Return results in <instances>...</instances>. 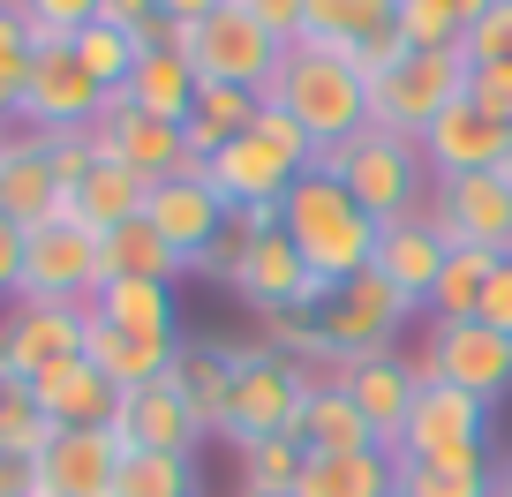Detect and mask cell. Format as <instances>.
Instances as JSON below:
<instances>
[{
	"mask_svg": "<svg viewBox=\"0 0 512 497\" xmlns=\"http://www.w3.org/2000/svg\"><path fill=\"white\" fill-rule=\"evenodd\" d=\"M279 234L294 241V257L324 279V287H347L377 264V219L339 189L332 174H302L279 204Z\"/></svg>",
	"mask_w": 512,
	"mask_h": 497,
	"instance_id": "6da1fadb",
	"label": "cell"
},
{
	"mask_svg": "<svg viewBox=\"0 0 512 497\" xmlns=\"http://www.w3.org/2000/svg\"><path fill=\"white\" fill-rule=\"evenodd\" d=\"M272 106L287 113L317 151H332V144H347V136L369 129V76L347 53L287 46V61H279V76H272Z\"/></svg>",
	"mask_w": 512,
	"mask_h": 497,
	"instance_id": "7a4b0ae2",
	"label": "cell"
},
{
	"mask_svg": "<svg viewBox=\"0 0 512 497\" xmlns=\"http://www.w3.org/2000/svg\"><path fill=\"white\" fill-rule=\"evenodd\" d=\"M302 174H317V144L294 129L272 98H264V113H256L234 144H219L204 159V181H211V196H219L226 211L234 204H287V189Z\"/></svg>",
	"mask_w": 512,
	"mask_h": 497,
	"instance_id": "3957f363",
	"label": "cell"
},
{
	"mask_svg": "<svg viewBox=\"0 0 512 497\" xmlns=\"http://www.w3.org/2000/svg\"><path fill=\"white\" fill-rule=\"evenodd\" d=\"M317 174H332L377 226L430 211V166H422V144H415V136L377 129V121H369L362 136H347V144L317 151Z\"/></svg>",
	"mask_w": 512,
	"mask_h": 497,
	"instance_id": "277c9868",
	"label": "cell"
},
{
	"mask_svg": "<svg viewBox=\"0 0 512 497\" xmlns=\"http://www.w3.org/2000/svg\"><path fill=\"white\" fill-rule=\"evenodd\" d=\"M113 91H98L91 68L76 61L68 31H38L31 23V76L16 91V121L8 129H31V136H91L98 113H106Z\"/></svg>",
	"mask_w": 512,
	"mask_h": 497,
	"instance_id": "5b68a950",
	"label": "cell"
},
{
	"mask_svg": "<svg viewBox=\"0 0 512 497\" xmlns=\"http://www.w3.org/2000/svg\"><path fill=\"white\" fill-rule=\"evenodd\" d=\"M174 53L189 61L196 83H234V91H256V98H272V76H279V61H287V46L256 16H241L234 0H226L219 16L174 31Z\"/></svg>",
	"mask_w": 512,
	"mask_h": 497,
	"instance_id": "8992f818",
	"label": "cell"
},
{
	"mask_svg": "<svg viewBox=\"0 0 512 497\" xmlns=\"http://www.w3.org/2000/svg\"><path fill=\"white\" fill-rule=\"evenodd\" d=\"M234 407H226V445H256V437H294V415H302L309 400V377L317 369L287 362L279 347H264V339H241L234 347Z\"/></svg>",
	"mask_w": 512,
	"mask_h": 497,
	"instance_id": "52a82bcc",
	"label": "cell"
},
{
	"mask_svg": "<svg viewBox=\"0 0 512 497\" xmlns=\"http://www.w3.org/2000/svg\"><path fill=\"white\" fill-rule=\"evenodd\" d=\"M467 76H475L467 46H452V53H415V46H407L400 61H392L377 83H369V121L422 144V129H430L437 113L467 98Z\"/></svg>",
	"mask_w": 512,
	"mask_h": 497,
	"instance_id": "ba28073f",
	"label": "cell"
},
{
	"mask_svg": "<svg viewBox=\"0 0 512 497\" xmlns=\"http://www.w3.org/2000/svg\"><path fill=\"white\" fill-rule=\"evenodd\" d=\"M407 317H422L407 294H392L377 272L347 279V287H332V302L317 309V347H324V369L339 362H362V354H384L392 339L407 332Z\"/></svg>",
	"mask_w": 512,
	"mask_h": 497,
	"instance_id": "9c48e42d",
	"label": "cell"
},
{
	"mask_svg": "<svg viewBox=\"0 0 512 497\" xmlns=\"http://www.w3.org/2000/svg\"><path fill=\"white\" fill-rule=\"evenodd\" d=\"M482 437H490V400L460 385H422L415 415H407L392 460H422V467H490L482 460Z\"/></svg>",
	"mask_w": 512,
	"mask_h": 497,
	"instance_id": "30bf717a",
	"label": "cell"
},
{
	"mask_svg": "<svg viewBox=\"0 0 512 497\" xmlns=\"http://www.w3.org/2000/svg\"><path fill=\"white\" fill-rule=\"evenodd\" d=\"M415 369H422V385H460V392L497 407L512 392V339L490 332L482 317H452V324L430 317V339H422Z\"/></svg>",
	"mask_w": 512,
	"mask_h": 497,
	"instance_id": "8fae6325",
	"label": "cell"
},
{
	"mask_svg": "<svg viewBox=\"0 0 512 497\" xmlns=\"http://www.w3.org/2000/svg\"><path fill=\"white\" fill-rule=\"evenodd\" d=\"M302 46L347 53L369 83L400 61V0H302Z\"/></svg>",
	"mask_w": 512,
	"mask_h": 497,
	"instance_id": "7c38bea8",
	"label": "cell"
},
{
	"mask_svg": "<svg viewBox=\"0 0 512 497\" xmlns=\"http://www.w3.org/2000/svg\"><path fill=\"white\" fill-rule=\"evenodd\" d=\"M106 287L98 279V234L83 219H46L23 234V287L16 302H91Z\"/></svg>",
	"mask_w": 512,
	"mask_h": 497,
	"instance_id": "4fadbf2b",
	"label": "cell"
},
{
	"mask_svg": "<svg viewBox=\"0 0 512 497\" xmlns=\"http://www.w3.org/2000/svg\"><path fill=\"white\" fill-rule=\"evenodd\" d=\"M91 151L98 159H121L128 174H144L151 189H159V181H204V159L181 144L174 121H151V113L121 106V98H106V113H98V129H91Z\"/></svg>",
	"mask_w": 512,
	"mask_h": 497,
	"instance_id": "5bb4252c",
	"label": "cell"
},
{
	"mask_svg": "<svg viewBox=\"0 0 512 497\" xmlns=\"http://www.w3.org/2000/svg\"><path fill=\"white\" fill-rule=\"evenodd\" d=\"M83 354V302H8L0 309V377L38 385Z\"/></svg>",
	"mask_w": 512,
	"mask_h": 497,
	"instance_id": "9a60e30c",
	"label": "cell"
},
{
	"mask_svg": "<svg viewBox=\"0 0 512 497\" xmlns=\"http://www.w3.org/2000/svg\"><path fill=\"white\" fill-rule=\"evenodd\" d=\"M226 287H234L241 302L256 309V317H279V309H294V317H317V309L332 302V287H324V279L309 272L302 257H294V241H287V234L249 241V249L226 264Z\"/></svg>",
	"mask_w": 512,
	"mask_h": 497,
	"instance_id": "2e32d148",
	"label": "cell"
},
{
	"mask_svg": "<svg viewBox=\"0 0 512 497\" xmlns=\"http://www.w3.org/2000/svg\"><path fill=\"white\" fill-rule=\"evenodd\" d=\"M324 377H332V385L347 392L354 407H362L369 437H377L384 452L400 445L407 415H415V392H422V369H415V354L384 347V354H362V362H339V369H324Z\"/></svg>",
	"mask_w": 512,
	"mask_h": 497,
	"instance_id": "e0dca14e",
	"label": "cell"
},
{
	"mask_svg": "<svg viewBox=\"0 0 512 497\" xmlns=\"http://www.w3.org/2000/svg\"><path fill=\"white\" fill-rule=\"evenodd\" d=\"M430 219L445 226L452 249H482V257H512V181L505 174H467L430 189Z\"/></svg>",
	"mask_w": 512,
	"mask_h": 497,
	"instance_id": "ac0fdd59",
	"label": "cell"
},
{
	"mask_svg": "<svg viewBox=\"0 0 512 497\" xmlns=\"http://www.w3.org/2000/svg\"><path fill=\"white\" fill-rule=\"evenodd\" d=\"M113 437H121V452H189L204 445V422H196V407L181 400L174 369L166 377H151V385H128L121 400H113Z\"/></svg>",
	"mask_w": 512,
	"mask_h": 497,
	"instance_id": "d6986e66",
	"label": "cell"
},
{
	"mask_svg": "<svg viewBox=\"0 0 512 497\" xmlns=\"http://www.w3.org/2000/svg\"><path fill=\"white\" fill-rule=\"evenodd\" d=\"M505 144H512V129H497L475 98L445 106L430 129H422V166H430V189H437V181H467V174H497V166H505Z\"/></svg>",
	"mask_w": 512,
	"mask_h": 497,
	"instance_id": "ffe728a7",
	"label": "cell"
},
{
	"mask_svg": "<svg viewBox=\"0 0 512 497\" xmlns=\"http://www.w3.org/2000/svg\"><path fill=\"white\" fill-rule=\"evenodd\" d=\"M121 475V437L113 430H53L31 460L38 497H113Z\"/></svg>",
	"mask_w": 512,
	"mask_h": 497,
	"instance_id": "44dd1931",
	"label": "cell"
},
{
	"mask_svg": "<svg viewBox=\"0 0 512 497\" xmlns=\"http://www.w3.org/2000/svg\"><path fill=\"white\" fill-rule=\"evenodd\" d=\"M68 211V189L53 174V136L8 129V151H0V219H16L23 234Z\"/></svg>",
	"mask_w": 512,
	"mask_h": 497,
	"instance_id": "7402d4cb",
	"label": "cell"
},
{
	"mask_svg": "<svg viewBox=\"0 0 512 497\" xmlns=\"http://www.w3.org/2000/svg\"><path fill=\"white\" fill-rule=\"evenodd\" d=\"M445 257H452L445 226H437L430 211H415V219L377 226V264H369V272L392 294H407L415 309H430V287H437V272H445Z\"/></svg>",
	"mask_w": 512,
	"mask_h": 497,
	"instance_id": "603a6c76",
	"label": "cell"
},
{
	"mask_svg": "<svg viewBox=\"0 0 512 497\" xmlns=\"http://www.w3.org/2000/svg\"><path fill=\"white\" fill-rule=\"evenodd\" d=\"M144 219L166 234V249H174L189 272L219 249V234H226V204L211 196V181H159L151 204H144Z\"/></svg>",
	"mask_w": 512,
	"mask_h": 497,
	"instance_id": "cb8c5ba5",
	"label": "cell"
},
{
	"mask_svg": "<svg viewBox=\"0 0 512 497\" xmlns=\"http://www.w3.org/2000/svg\"><path fill=\"white\" fill-rule=\"evenodd\" d=\"M174 354H181V339H136V332H121V324H106L91 302H83V362L106 377L113 392H128V385H151V377H166L174 369Z\"/></svg>",
	"mask_w": 512,
	"mask_h": 497,
	"instance_id": "d4e9b609",
	"label": "cell"
},
{
	"mask_svg": "<svg viewBox=\"0 0 512 497\" xmlns=\"http://www.w3.org/2000/svg\"><path fill=\"white\" fill-rule=\"evenodd\" d=\"M38 407H46V422L53 430H106L113 422V400H121V392L106 385V377H98L91 362H61V369H46V377H38Z\"/></svg>",
	"mask_w": 512,
	"mask_h": 497,
	"instance_id": "484cf974",
	"label": "cell"
},
{
	"mask_svg": "<svg viewBox=\"0 0 512 497\" xmlns=\"http://www.w3.org/2000/svg\"><path fill=\"white\" fill-rule=\"evenodd\" d=\"M121 106H136V113H151V121H189L196 113V76H189V61H181L174 46H151V53H136V68H128V83L121 91Z\"/></svg>",
	"mask_w": 512,
	"mask_h": 497,
	"instance_id": "4316f807",
	"label": "cell"
},
{
	"mask_svg": "<svg viewBox=\"0 0 512 497\" xmlns=\"http://www.w3.org/2000/svg\"><path fill=\"white\" fill-rule=\"evenodd\" d=\"M144 204H151V181L128 174L121 159H91V174L68 189V219H83L91 234H113V226L144 219Z\"/></svg>",
	"mask_w": 512,
	"mask_h": 497,
	"instance_id": "83f0119b",
	"label": "cell"
},
{
	"mask_svg": "<svg viewBox=\"0 0 512 497\" xmlns=\"http://www.w3.org/2000/svg\"><path fill=\"white\" fill-rule=\"evenodd\" d=\"M234 347H196V339H181V354H174V385H181V400L196 407V422H204V437H226V407H234Z\"/></svg>",
	"mask_w": 512,
	"mask_h": 497,
	"instance_id": "f1b7e54d",
	"label": "cell"
},
{
	"mask_svg": "<svg viewBox=\"0 0 512 497\" xmlns=\"http://www.w3.org/2000/svg\"><path fill=\"white\" fill-rule=\"evenodd\" d=\"M392 475H400V460L384 445H369V452H309L294 497H392Z\"/></svg>",
	"mask_w": 512,
	"mask_h": 497,
	"instance_id": "f546056e",
	"label": "cell"
},
{
	"mask_svg": "<svg viewBox=\"0 0 512 497\" xmlns=\"http://www.w3.org/2000/svg\"><path fill=\"white\" fill-rule=\"evenodd\" d=\"M294 437H302V452H369L377 445L369 422H362V407H354L332 377H309V400H302V415H294Z\"/></svg>",
	"mask_w": 512,
	"mask_h": 497,
	"instance_id": "4dcf8cb0",
	"label": "cell"
},
{
	"mask_svg": "<svg viewBox=\"0 0 512 497\" xmlns=\"http://www.w3.org/2000/svg\"><path fill=\"white\" fill-rule=\"evenodd\" d=\"M91 309L106 324H121V332H136V339H181L174 287H159V279H106L91 294Z\"/></svg>",
	"mask_w": 512,
	"mask_h": 497,
	"instance_id": "1f68e13d",
	"label": "cell"
},
{
	"mask_svg": "<svg viewBox=\"0 0 512 497\" xmlns=\"http://www.w3.org/2000/svg\"><path fill=\"white\" fill-rule=\"evenodd\" d=\"M181 272L189 264L166 249V234L151 219H128L113 234H98V279H159V287H174Z\"/></svg>",
	"mask_w": 512,
	"mask_h": 497,
	"instance_id": "d6a6232c",
	"label": "cell"
},
{
	"mask_svg": "<svg viewBox=\"0 0 512 497\" xmlns=\"http://www.w3.org/2000/svg\"><path fill=\"white\" fill-rule=\"evenodd\" d=\"M256 113H264V98H256V91H234V83H196V113L181 121V144H189L196 159H211L219 144H234V136L249 129Z\"/></svg>",
	"mask_w": 512,
	"mask_h": 497,
	"instance_id": "836d02e7",
	"label": "cell"
},
{
	"mask_svg": "<svg viewBox=\"0 0 512 497\" xmlns=\"http://www.w3.org/2000/svg\"><path fill=\"white\" fill-rule=\"evenodd\" d=\"M196 460L189 452H121V475H113V497H196Z\"/></svg>",
	"mask_w": 512,
	"mask_h": 497,
	"instance_id": "e575fe53",
	"label": "cell"
},
{
	"mask_svg": "<svg viewBox=\"0 0 512 497\" xmlns=\"http://www.w3.org/2000/svg\"><path fill=\"white\" fill-rule=\"evenodd\" d=\"M490 264H497V257H482V249H452L445 272H437V287H430V317H437V324L475 317V309H482V287H490Z\"/></svg>",
	"mask_w": 512,
	"mask_h": 497,
	"instance_id": "d590c367",
	"label": "cell"
},
{
	"mask_svg": "<svg viewBox=\"0 0 512 497\" xmlns=\"http://www.w3.org/2000/svg\"><path fill=\"white\" fill-rule=\"evenodd\" d=\"M392 497H497V475H490V467H422V460H400Z\"/></svg>",
	"mask_w": 512,
	"mask_h": 497,
	"instance_id": "8d00e7d4",
	"label": "cell"
},
{
	"mask_svg": "<svg viewBox=\"0 0 512 497\" xmlns=\"http://www.w3.org/2000/svg\"><path fill=\"white\" fill-rule=\"evenodd\" d=\"M68 46H76V61L91 68V83H98V91H121V83H128V68H136V38H128V31H113V23H83V31L68 38Z\"/></svg>",
	"mask_w": 512,
	"mask_h": 497,
	"instance_id": "74e56055",
	"label": "cell"
},
{
	"mask_svg": "<svg viewBox=\"0 0 512 497\" xmlns=\"http://www.w3.org/2000/svg\"><path fill=\"white\" fill-rule=\"evenodd\" d=\"M53 437L46 407H38L31 385H16V377H0V452H23V460H38V445Z\"/></svg>",
	"mask_w": 512,
	"mask_h": 497,
	"instance_id": "f35d334b",
	"label": "cell"
},
{
	"mask_svg": "<svg viewBox=\"0 0 512 497\" xmlns=\"http://www.w3.org/2000/svg\"><path fill=\"white\" fill-rule=\"evenodd\" d=\"M302 460V437H256V445H241V490H294Z\"/></svg>",
	"mask_w": 512,
	"mask_h": 497,
	"instance_id": "ab89813d",
	"label": "cell"
},
{
	"mask_svg": "<svg viewBox=\"0 0 512 497\" xmlns=\"http://www.w3.org/2000/svg\"><path fill=\"white\" fill-rule=\"evenodd\" d=\"M467 61L475 68H512V0H490V16L467 31Z\"/></svg>",
	"mask_w": 512,
	"mask_h": 497,
	"instance_id": "60d3db41",
	"label": "cell"
},
{
	"mask_svg": "<svg viewBox=\"0 0 512 497\" xmlns=\"http://www.w3.org/2000/svg\"><path fill=\"white\" fill-rule=\"evenodd\" d=\"M23 76H31V23L16 0H0V83L23 91Z\"/></svg>",
	"mask_w": 512,
	"mask_h": 497,
	"instance_id": "b9f144b4",
	"label": "cell"
},
{
	"mask_svg": "<svg viewBox=\"0 0 512 497\" xmlns=\"http://www.w3.org/2000/svg\"><path fill=\"white\" fill-rule=\"evenodd\" d=\"M16 8H23V23H38V31H68L76 38L83 23H98L106 0H16Z\"/></svg>",
	"mask_w": 512,
	"mask_h": 497,
	"instance_id": "7bdbcfd3",
	"label": "cell"
},
{
	"mask_svg": "<svg viewBox=\"0 0 512 497\" xmlns=\"http://www.w3.org/2000/svg\"><path fill=\"white\" fill-rule=\"evenodd\" d=\"M467 98L490 113L497 129H512V68H475V76H467Z\"/></svg>",
	"mask_w": 512,
	"mask_h": 497,
	"instance_id": "ee69618b",
	"label": "cell"
},
{
	"mask_svg": "<svg viewBox=\"0 0 512 497\" xmlns=\"http://www.w3.org/2000/svg\"><path fill=\"white\" fill-rule=\"evenodd\" d=\"M241 16H256L279 46H302V0H234Z\"/></svg>",
	"mask_w": 512,
	"mask_h": 497,
	"instance_id": "f6af8a7d",
	"label": "cell"
},
{
	"mask_svg": "<svg viewBox=\"0 0 512 497\" xmlns=\"http://www.w3.org/2000/svg\"><path fill=\"white\" fill-rule=\"evenodd\" d=\"M490 332H505L512 339V257H497L490 264V287H482V309H475Z\"/></svg>",
	"mask_w": 512,
	"mask_h": 497,
	"instance_id": "bcb514c9",
	"label": "cell"
},
{
	"mask_svg": "<svg viewBox=\"0 0 512 497\" xmlns=\"http://www.w3.org/2000/svg\"><path fill=\"white\" fill-rule=\"evenodd\" d=\"M16 287H23V226L0 219V309L16 302Z\"/></svg>",
	"mask_w": 512,
	"mask_h": 497,
	"instance_id": "7dc6e473",
	"label": "cell"
},
{
	"mask_svg": "<svg viewBox=\"0 0 512 497\" xmlns=\"http://www.w3.org/2000/svg\"><path fill=\"white\" fill-rule=\"evenodd\" d=\"M91 136H53V174H61V189H76L83 174H91Z\"/></svg>",
	"mask_w": 512,
	"mask_h": 497,
	"instance_id": "c3c4849f",
	"label": "cell"
},
{
	"mask_svg": "<svg viewBox=\"0 0 512 497\" xmlns=\"http://www.w3.org/2000/svg\"><path fill=\"white\" fill-rule=\"evenodd\" d=\"M0 497H38L31 460H23V452H0Z\"/></svg>",
	"mask_w": 512,
	"mask_h": 497,
	"instance_id": "681fc988",
	"label": "cell"
},
{
	"mask_svg": "<svg viewBox=\"0 0 512 497\" xmlns=\"http://www.w3.org/2000/svg\"><path fill=\"white\" fill-rule=\"evenodd\" d=\"M226 0H159V16L174 23V31H189V23H204V16H219Z\"/></svg>",
	"mask_w": 512,
	"mask_h": 497,
	"instance_id": "f907efd6",
	"label": "cell"
},
{
	"mask_svg": "<svg viewBox=\"0 0 512 497\" xmlns=\"http://www.w3.org/2000/svg\"><path fill=\"white\" fill-rule=\"evenodd\" d=\"M437 8H445V16L460 23V31H475V23L490 16V0H437ZM460 46H467V38H460Z\"/></svg>",
	"mask_w": 512,
	"mask_h": 497,
	"instance_id": "816d5d0a",
	"label": "cell"
},
{
	"mask_svg": "<svg viewBox=\"0 0 512 497\" xmlns=\"http://www.w3.org/2000/svg\"><path fill=\"white\" fill-rule=\"evenodd\" d=\"M0 121H16V91L8 83H0Z\"/></svg>",
	"mask_w": 512,
	"mask_h": 497,
	"instance_id": "f5cc1de1",
	"label": "cell"
},
{
	"mask_svg": "<svg viewBox=\"0 0 512 497\" xmlns=\"http://www.w3.org/2000/svg\"><path fill=\"white\" fill-rule=\"evenodd\" d=\"M497 497H512V460H505V467H497Z\"/></svg>",
	"mask_w": 512,
	"mask_h": 497,
	"instance_id": "db71d44e",
	"label": "cell"
},
{
	"mask_svg": "<svg viewBox=\"0 0 512 497\" xmlns=\"http://www.w3.org/2000/svg\"><path fill=\"white\" fill-rule=\"evenodd\" d=\"M241 497H294V490H241Z\"/></svg>",
	"mask_w": 512,
	"mask_h": 497,
	"instance_id": "11a10c76",
	"label": "cell"
},
{
	"mask_svg": "<svg viewBox=\"0 0 512 497\" xmlns=\"http://www.w3.org/2000/svg\"><path fill=\"white\" fill-rule=\"evenodd\" d=\"M497 174H505V181H512V144H505V166H497Z\"/></svg>",
	"mask_w": 512,
	"mask_h": 497,
	"instance_id": "9f6ffc18",
	"label": "cell"
},
{
	"mask_svg": "<svg viewBox=\"0 0 512 497\" xmlns=\"http://www.w3.org/2000/svg\"><path fill=\"white\" fill-rule=\"evenodd\" d=\"M0 151H8V121H0Z\"/></svg>",
	"mask_w": 512,
	"mask_h": 497,
	"instance_id": "6f0895ef",
	"label": "cell"
}]
</instances>
